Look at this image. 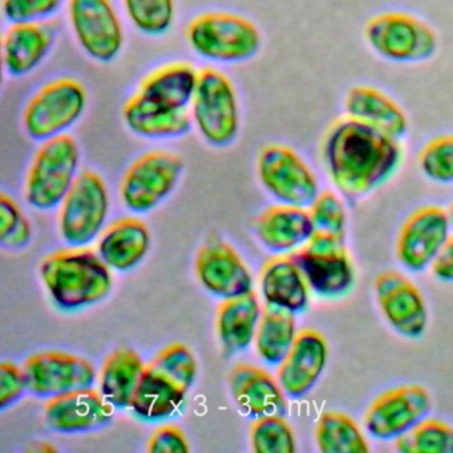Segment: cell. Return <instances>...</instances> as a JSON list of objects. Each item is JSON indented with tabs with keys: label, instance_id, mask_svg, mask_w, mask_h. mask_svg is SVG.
<instances>
[{
	"label": "cell",
	"instance_id": "9c48e42d",
	"mask_svg": "<svg viewBox=\"0 0 453 453\" xmlns=\"http://www.w3.org/2000/svg\"><path fill=\"white\" fill-rule=\"evenodd\" d=\"M71 31L81 51L97 63L120 57L126 31L112 0H67Z\"/></svg>",
	"mask_w": 453,
	"mask_h": 453
},
{
	"label": "cell",
	"instance_id": "2e32d148",
	"mask_svg": "<svg viewBox=\"0 0 453 453\" xmlns=\"http://www.w3.org/2000/svg\"><path fill=\"white\" fill-rule=\"evenodd\" d=\"M431 411L432 400L426 388L399 387L384 392L371 404L365 426L376 439L394 440L418 426Z\"/></svg>",
	"mask_w": 453,
	"mask_h": 453
},
{
	"label": "cell",
	"instance_id": "7a4b0ae2",
	"mask_svg": "<svg viewBox=\"0 0 453 453\" xmlns=\"http://www.w3.org/2000/svg\"><path fill=\"white\" fill-rule=\"evenodd\" d=\"M197 365L184 344H172L144 368L131 410L145 421L171 418L184 404L195 383Z\"/></svg>",
	"mask_w": 453,
	"mask_h": 453
},
{
	"label": "cell",
	"instance_id": "277c9868",
	"mask_svg": "<svg viewBox=\"0 0 453 453\" xmlns=\"http://www.w3.org/2000/svg\"><path fill=\"white\" fill-rule=\"evenodd\" d=\"M188 46L201 59L234 65L261 51L264 36L258 26L229 12H208L190 20L185 31Z\"/></svg>",
	"mask_w": 453,
	"mask_h": 453
},
{
	"label": "cell",
	"instance_id": "ba28073f",
	"mask_svg": "<svg viewBox=\"0 0 453 453\" xmlns=\"http://www.w3.org/2000/svg\"><path fill=\"white\" fill-rule=\"evenodd\" d=\"M81 148L70 134L42 142L26 180V200L39 211L62 205L79 177Z\"/></svg>",
	"mask_w": 453,
	"mask_h": 453
},
{
	"label": "cell",
	"instance_id": "30bf717a",
	"mask_svg": "<svg viewBox=\"0 0 453 453\" xmlns=\"http://www.w3.org/2000/svg\"><path fill=\"white\" fill-rule=\"evenodd\" d=\"M110 213V193L104 180L92 171L79 174L60 205L59 230L63 241L83 248L102 234Z\"/></svg>",
	"mask_w": 453,
	"mask_h": 453
},
{
	"label": "cell",
	"instance_id": "d4e9b609",
	"mask_svg": "<svg viewBox=\"0 0 453 453\" xmlns=\"http://www.w3.org/2000/svg\"><path fill=\"white\" fill-rule=\"evenodd\" d=\"M315 232L309 209L283 203L266 209L256 222L257 237L273 253L303 248Z\"/></svg>",
	"mask_w": 453,
	"mask_h": 453
},
{
	"label": "cell",
	"instance_id": "484cf974",
	"mask_svg": "<svg viewBox=\"0 0 453 453\" xmlns=\"http://www.w3.org/2000/svg\"><path fill=\"white\" fill-rule=\"evenodd\" d=\"M121 116L129 132L142 139H179L189 134L193 127L189 111L173 112L156 107L136 92L124 103Z\"/></svg>",
	"mask_w": 453,
	"mask_h": 453
},
{
	"label": "cell",
	"instance_id": "f546056e",
	"mask_svg": "<svg viewBox=\"0 0 453 453\" xmlns=\"http://www.w3.org/2000/svg\"><path fill=\"white\" fill-rule=\"evenodd\" d=\"M144 365L131 349H119L105 359L100 372V394L112 407H131Z\"/></svg>",
	"mask_w": 453,
	"mask_h": 453
},
{
	"label": "cell",
	"instance_id": "3957f363",
	"mask_svg": "<svg viewBox=\"0 0 453 453\" xmlns=\"http://www.w3.org/2000/svg\"><path fill=\"white\" fill-rule=\"evenodd\" d=\"M41 275L55 303L63 310H79L103 301L112 288L107 264L89 249L73 248L50 254Z\"/></svg>",
	"mask_w": 453,
	"mask_h": 453
},
{
	"label": "cell",
	"instance_id": "ab89813d",
	"mask_svg": "<svg viewBox=\"0 0 453 453\" xmlns=\"http://www.w3.org/2000/svg\"><path fill=\"white\" fill-rule=\"evenodd\" d=\"M27 389L23 368L20 370L14 363L4 362L0 365V408L17 402Z\"/></svg>",
	"mask_w": 453,
	"mask_h": 453
},
{
	"label": "cell",
	"instance_id": "9a60e30c",
	"mask_svg": "<svg viewBox=\"0 0 453 453\" xmlns=\"http://www.w3.org/2000/svg\"><path fill=\"white\" fill-rule=\"evenodd\" d=\"M449 211L440 206H423L413 211L397 235V259L412 272H421L434 264L450 237Z\"/></svg>",
	"mask_w": 453,
	"mask_h": 453
},
{
	"label": "cell",
	"instance_id": "603a6c76",
	"mask_svg": "<svg viewBox=\"0 0 453 453\" xmlns=\"http://www.w3.org/2000/svg\"><path fill=\"white\" fill-rule=\"evenodd\" d=\"M200 71L188 62L161 65L145 76L136 94L156 107L188 112L195 97Z\"/></svg>",
	"mask_w": 453,
	"mask_h": 453
},
{
	"label": "cell",
	"instance_id": "ffe728a7",
	"mask_svg": "<svg viewBox=\"0 0 453 453\" xmlns=\"http://www.w3.org/2000/svg\"><path fill=\"white\" fill-rule=\"evenodd\" d=\"M328 347L318 331L296 334L293 347L278 370V383L293 399L309 394L322 375L327 363Z\"/></svg>",
	"mask_w": 453,
	"mask_h": 453
},
{
	"label": "cell",
	"instance_id": "7c38bea8",
	"mask_svg": "<svg viewBox=\"0 0 453 453\" xmlns=\"http://www.w3.org/2000/svg\"><path fill=\"white\" fill-rule=\"evenodd\" d=\"M291 257L318 296L338 298L351 290L355 273L344 237L315 232L311 240Z\"/></svg>",
	"mask_w": 453,
	"mask_h": 453
},
{
	"label": "cell",
	"instance_id": "5b68a950",
	"mask_svg": "<svg viewBox=\"0 0 453 453\" xmlns=\"http://www.w3.org/2000/svg\"><path fill=\"white\" fill-rule=\"evenodd\" d=\"M363 38L368 49L394 65H420L439 51L436 30L412 12L389 10L365 22Z\"/></svg>",
	"mask_w": 453,
	"mask_h": 453
},
{
	"label": "cell",
	"instance_id": "60d3db41",
	"mask_svg": "<svg viewBox=\"0 0 453 453\" xmlns=\"http://www.w3.org/2000/svg\"><path fill=\"white\" fill-rule=\"evenodd\" d=\"M147 450L150 453H188L189 444L181 429L166 426H161L153 434L148 442Z\"/></svg>",
	"mask_w": 453,
	"mask_h": 453
},
{
	"label": "cell",
	"instance_id": "83f0119b",
	"mask_svg": "<svg viewBox=\"0 0 453 453\" xmlns=\"http://www.w3.org/2000/svg\"><path fill=\"white\" fill-rule=\"evenodd\" d=\"M261 290L270 307L301 312L309 304V285L291 256L277 257L265 265Z\"/></svg>",
	"mask_w": 453,
	"mask_h": 453
},
{
	"label": "cell",
	"instance_id": "1f68e13d",
	"mask_svg": "<svg viewBox=\"0 0 453 453\" xmlns=\"http://www.w3.org/2000/svg\"><path fill=\"white\" fill-rule=\"evenodd\" d=\"M315 439L323 453L370 452L359 426L346 413H323L317 424Z\"/></svg>",
	"mask_w": 453,
	"mask_h": 453
},
{
	"label": "cell",
	"instance_id": "8d00e7d4",
	"mask_svg": "<svg viewBox=\"0 0 453 453\" xmlns=\"http://www.w3.org/2000/svg\"><path fill=\"white\" fill-rule=\"evenodd\" d=\"M33 237L30 222L9 196H0V243L4 248L20 249Z\"/></svg>",
	"mask_w": 453,
	"mask_h": 453
},
{
	"label": "cell",
	"instance_id": "4dcf8cb0",
	"mask_svg": "<svg viewBox=\"0 0 453 453\" xmlns=\"http://www.w3.org/2000/svg\"><path fill=\"white\" fill-rule=\"evenodd\" d=\"M296 338L293 312L269 306L257 328L256 347L259 357L269 365H280L288 357Z\"/></svg>",
	"mask_w": 453,
	"mask_h": 453
},
{
	"label": "cell",
	"instance_id": "6da1fadb",
	"mask_svg": "<svg viewBox=\"0 0 453 453\" xmlns=\"http://www.w3.org/2000/svg\"><path fill=\"white\" fill-rule=\"evenodd\" d=\"M322 157L335 189L357 200L395 176L404 160V148L402 140L344 116L326 131Z\"/></svg>",
	"mask_w": 453,
	"mask_h": 453
},
{
	"label": "cell",
	"instance_id": "4316f807",
	"mask_svg": "<svg viewBox=\"0 0 453 453\" xmlns=\"http://www.w3.org/2000/svg\"><path fill=\"white\" fill-rule=\"evenodd\" d=\"M150 233L139 219L127 217L111 224L102 232L97 254L108 267L129 270L137 266L150 250Z\"/></svg>",
	"mask_w": 453,
	"mask_h": 453
},
{
	"label": "cell",
	"instance_id": "8992f818",
	"mask_svg": "<svg viewBox=\"0 0 453 453\" xmlns=\"http://www.w3.org/2000/svg\"><path fill=\"white\" fill-rule=\"evenodd\" d=\"M193 128L211 147L225 148L237 140L241 111L233 81L216 68L200 71L197 89L189 108Z\"/></svg>",
	"mask_w": 453,
	"mask_h": 453
},
{
	"label": "cell",
	"instance_id": "cb8c5ba5",
	"mask_svg": "<svg viewBox=\"0 0 453 453\" xmlns=\"http://www.w3.org/2000/svg\"><path fill=\"white\" fill-rule=\"evenodd\" d=\"M230 389L238 407L253 418L285 416L288 403L280 383L262 368L238 365L230 373Z\"/></svg>",
	"mask_w": 453,
	"mask_h": 453
},
{
	"label": "cell",
	"instance_id": "d590c367",
	"mask_svg": "<svg viewBox=\"0 0 453 453\" xmlns=\"http://www.w3.org/2000/svg\"><path fill=\"white\" fill-rule=\"evenodd\" d=\"M421 173L437 184H453V134L429 140L418 153Z\"/></svg>",
	"mask_w": 453,
	"mask_h": 453
},
{
	"label": "cell",
	"instance_id": "e0dca14e",
	"mask_svg": "<svg viewBox=\"0 0 453 453\" xmlns=\"http://www.w3.org/2000/svg\"><path fill=\"white\" fill-rule=\"evenodd\" d=\"M196 273L206 290L229 299L250 293V272L237 251L217 237H211L198 250Z\"/></svg>",
	"mask_w": 453,
	"mask_h": 453
},
{
	"label": "cell",
	"instance_id": "836d02e7",
	"mask_svg": "<svg viewBox=\"0 0 453 453\" xmlns=\"http://www.w3.org/2000/svg\"><path fill=\"white\" fill-rule=\"evenodd\" d=\"M402 453H453V428L434 418H424L396 439Z\"/></svg>",
	"mask_w": 453,
	"mask_h": 453
},
{
	"label": "cell",
	"instance_id": "ac0fdd59",
	"mask_svg": "<svg viewBox=\"0 0 453 453\" xmlns=\"http://www.w3.org/2000/svg\"><path fill=\"white\" fill-rule=\"evenodd\" d=\"M375 293L379 306L389 325L407 338H418L426 327L423 296L404 275L384 272L376 277Z\"/></svg>",
	"mask_w": 453,
	"mask_h": 453
},
{
	"label": "cell",
	"instance_id": "7bdbcfd3",
	"mask_svg": "<svg viewBox=\"0 0 453 453\" xmlns=\"http://www.w3.org/2000/svg\"><path fill=\"white\" fill-rule=\"evenodd\" d=\"M449 216H450V221H452V225H453V203H452V206H450V209H449Z\"/></svg>",
	"mask_w": 453,
	"mask_h": 453
},
{
	"label": "cell",
	"instance_id": "5bb4252c",
	"mask_svg": "<svg viewBox=\"0 0 453 453\" xmlns=\"http://www.w3.org/2000/svg\"><path fill=\"white\" fill-rule=\"evenodd\" d=\"M27 391L43 399L92 388L96 371L89 360L62 351L33 355L23 365Z\"/></svg>",
	"mask_w": 453,
	"mask_h": 453
},
{
	"label": "cell",
	"instance_id": "d6a6232c",
	"mask_svg": "<svg viewBox=\"0 0 453 453\" xmlns=\"http://www.w3.org/2000/svg\"><path fill=\"white\" fill-rule=\"evenodd\" d=\"M131 25L142 35H165L176 20V0H121Z\"/></svg>",
	"mask_w": 453,
	"mask_h": 453
},
{
	"label": "cell",
	"instance_id": "52a82bcc",
	"mask_svg": "<svg viewBox=\"0 0 453 453\" xmlns=\"http://www.w3.org/2000/svg\"><path fill=\"white\" fill-rule=\"evenodd\" d=\"M87 105L88 92L81 81L57 79L44 84L28 100L23 110V129L34 142L65 136L83 118Z\"/></svg>",
	"mask_w": 453,
	"mask_h": 453
},
{
	"label": "cell",
	"instance_id": "7402d4cb",
	"mask_svg": "<svg viewBox=\"0 0 453 453\" xmlns=\"http://www.w3.org/2000/svg\"><path fill=\"white\" fill-rule=\"evenodd\" d=\"M344 116L402 140L410 131L404 108L386 92L372 86L351 87L343 100Z\"/></svg>",
	"mask_w": 453,
	"mask_h": 453
},
{
	"label": "cell",
	"instance_id": "e575fe53",
	"mask_svg": "<svg viewBox=\"0 0 453 453\" xmlns=\"http://www.w3.org/2000/svg\"><path fill=\"white\" fill-rule=\"evenodd\" d=\"M250 436L254 452H296L293 429L283 416L270 415L257 418L251 426Z\"/></svg>",
	"mask_w": 453,
	"mask_h": 453
},
{
	"label": "cell",
	"instance_id": "44dd1931",
	"mask_svg": "<svg viewBox=\"0 0 453 453\" xmlns=\"http://www.w3.org/2000/svg\"><path fill=\"white\" fill-rule=\"evenodd\" d=\"M57 31L49 22L10 25L2 39L4 73L25 78L36 70L52 51Z\"/></svg>",
	"mask_w": 453,
	"mask_h": 453
},
{
	"label": "cell",
	"instance_id": "74e56055",
	"mask_svg": "<svg viewBox=\"0 0 453 453\" xmlns=\"http://www.w3.org/2000/svg\"><path fill=\"white\" fill-rule=\"evenodd\" d=\"M309 211L317 232L346 238V206L336 193L331 190L320 192Z\"/></svg>",
	"mask_w": 453,
	"mask_h": 453
},
{
	"label": "cell",
	"instance_id": "d6986e66",
	"mask_svg": "<svg viewBox=\"0 0 453 453\" xmlns=\"http://www.w3.org/2000/svg\"><path fill=\"white\" fill-rule=\"evenodd\" d=\"M112 405L100 392L92 388L51 397L44 407L47 426L62 434L102 428L112 420Z\"/></svg>",
	"mask_w": 453,
	"mask_h": 453
},
{
	"label": "cell",
	"instance_id": "f35d334b",
	"mask_svg": "<svg viewBox=\"0 0 453 453\" xmlns=\"http://www.w3.org/2000/svg\"><path fill=\"white\" fill-rule=\"evenodd\" d=\"M65 0H2V12L10 25L49 22Z\"/></svg>",
	"mask_w": 453,
	"mask_h": 453
},
{
	"label": "cell",
	"instance_id": "8fae6325",
	"mask_svg": "<svg viewBox=\"0 0 453 453\" xmlns=\"http://www.w3.org/2000/svg\"><path fill=\"white\" fill-rule=\"evenodd\" d=\"M259 181L283 205L307 208L319 195V182L309 164L288 145L262 148L257 160Z\"/></svg>",
	"mask_w": 453,
	"mask_h": 453
},
{
	"label": "cell",
	"instance_id": "4fadbf2b",
	"mask_svg": "<svg viewBox=\"0 0 453 453\" xmlns=\"http://www.w3.org/2000/svg\"><path fill=\"white\" fill-rule=\"evenodd\" d=\"M184 165L181 156L168 150H152L140 156L121 181L124 206L139 214L157 208L173 192Z\"/></svg>",
	"mask_w": 453,
	"mask_h": 453
},
{
	"label": "cell",
	"instance_id": "f1b7e54d",
	"mask_svg": "<svg viewBox=\"0 0 453 453\" xmlns=\"http://www.w3.org/2000/svg\"><path fill=\"white\" fill-rule=\"evenodd\" d=\"M261 319V307L253 291L224 299L217 314V331L225 351H245L256 338Z\"/></svg>",
	"mask_w": 453,
	"mask_h": 453
},
{
	"label": "cell",
	"instance_id": "b9f144b4",
	"mask_svg": "<svg viewBox=\"0 0 453 453\" xmlns=\"http://www.w3.org/2000/svg\"><path fill=\"white\" fill-rule=\"evenodd\" d=\"M431 267L432 273L437 280L453 282V234L448 238Z\"/></svg>",
	"mask_w": 453,
	"mask_h": 453
}]
</instances>
